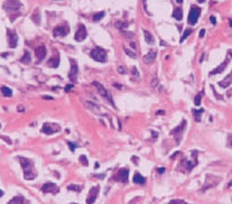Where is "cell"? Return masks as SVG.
I'll return each mask as SVG.
<instances>
[{"label": "cell", "mask_w": 232, "mask_h": 204, "mask_svg": "<svg viewBox=\"0 0 232 204\" xmlns=\"http://www.w3.org/2000/svg\"><path fill=\"white\" fill-rule=\"evenodd\" d=\"M18 159H19L21 168L24 171V178L27 181L35 179L37 177V171L35 168V164H34L33 160L29 158H26V157H21V156Z\"/></svg>", "instance_id": "1"}, {"label": "cell", "mask_w": 232, "mask_h": 204, "mask_svg": "<svg viewBox=\"0 0 232 204\" xmlns=\"http://www.w3.org/2000/svg\"><path fill=\"white\" fill-rule=\"evenodd\" d=\"M221 179H222V178L220 177V176H215V175H212V174H206L205 183H204V185L202 186V188L200 190V192L204 193V192L210 190V188L215 187L216 185L221 182Z\"/></svg>", "instance_id": "2"}, {"label": "cell", "mask_w": 232, "mask_h": 204, "mask_svg": "<svg viewBox=\"0 0 232 204\" xmlns=\"http://www.w3.org/2000/svg\"><path fill=\"white\" fill-rule=\"evenodd\" d=\"M90 56H91L94 61L100 62V63L107 62V57H108L107 52H105L103 48H101V47H95V48L92 49L91 52H90Z\"/></svg>", "instance_id": "3"}, {"label": "cell", "mask_w": 232, "mask_h": 204, "mask_svg": "<svg viewBox=\"0 0 232 204\" xmlns=\"http://www.w3.org/2000/svg\"><path fill=\"white\" fill-rule=\"evenodd\" d=\"M2 7L8 13H17L21 7V2H20V0H6L3 2Z\"/></svg>", "instance_id": "4"}, {"label": "cell", "mask_w": 232, "mask_h": 204, "mask_svg": "<svg viewBox=\"0 0 232 204\" xmlns=\"http://www.w3.org/2000/svg\"><path fill=\"white\" fill-rule=\"evenodd\" d=\"M186 125H187V121L185 119H183L180 126H177L176 128H174V129L170 131V135H173V136L175 137V140H176L177 145H178V144L181 143V140H182V137H183V133L184 131H185Z\"/></svg>", "instance_id": "5"}, {"label": "cell", "mask_w": 232, "mask_h": 204, "mask_svg": "<svg viewBox=\"0 0 232 204\" xmlns=\"http://www.w3.org/2000/svg\"><path fill=\"white\" fill-rule=\"evenodd\" d=\"M92 84L97 87V90H98V92L100 93V95H102L105 99H107V100L109 101V103L111 104L112 107H115V103H113V100H112V98H111V95H110V93H109L108 91H107V89H105V87H103L101 83H99V82L94 81Z\"/></svg>", "instance_id": "6"}, {"label": "cell", "mask_w": 232, "mask_h": 204, "mask_svg": "<svg viewBox=\"0 0 232 204\" xmlns=\"http://www.w3.org/2000/svg\"><path fill=\"white\" fill-rule=\"evenodd\" d=\"M59 130H61V126L54 122H45L42 128V131L46 135H53V133H59Z\"/></svg>", "instance_id": "7"}, {"label": "cell", "mask_w": 232, "mask_h": 204, "mask_svg": "<svg viewBox=\"0 0 232 204\" xmlns=\"http://www.w3.org/2000/svg\"><path fill=\"white\" fill-rule=\"evenodd\" d=\"M200 15H201V8H199L197 6H192V8L190 10V13H188V18H187L188 24L190 25H195L197 23Z\"/></svg>", "instance_id": "8"}, {"label": "cell", "mask_w": 232, "mask_h": 204, "mask_svg": "<svg viewBox=\"0 0 232 204\" xmlns=\"http://www.w3.org/2000/svg\"><path fill=\"white\" fill-rule=\"evenodd\" d=\"M128 176H129V171L127 168H121L117 172V174L112 177L113 181L121 182V183H127L128 182Z\"/></svg>", "instance_id": "9"}, {"label": "cell", "mask_w": 232, "mask_h": 204, "mask_svg": "<svg viewBox=\"0 0 232 204\" xmlns=\"http://www.w3.org/2000/svg\"><path fill=\"white\" fill-rule=\"evenodd\" d=\"M70 33V27L69 25H59V26H56L55 28L53 29V35L55 37H61V36H66Z\"/></svg>", "instance_id": "10"}, {"label": "cell", "mask_w": 232, "mask_h": 204, "mask_svg": "<svg viewBox=\"0 0 232 204\" xmlns=\"http://www.w3.org/2000/svg\"><path fill=\"white\" fill-rule=\"evenodd\" d=\"M231 57H232V53L229 52V53H228V56H226V58L224 60V62H223L221 65H219V66H218L216 68H214L213 71L210 72V75H216V74H220V73H222V72L226 70V65L229 64V62H230V60H231Z\"/></svg>", "instance_id": "11"}, {"label": "cell", "mask_w": 232, "mask_h": 204, "mask_svg": "<svg viewBox=\"0 0 232 204\" xmlns=\"http://www.w3.org/2000/svg\"><path fill=\"white\" fill-rule=\"evenodd\" d=\"M88 36V33H86V28L83 24H80L78 25V28L76 30L75 35H74V39L76 42H83Z\"/></svg>", "instance_id": "12"}, {"label": "cell", "mask_w": 232, "mask_h": 204, "mask_svg": "<svg viewBox=\"0 0 232 204\" xmlns=\"http://www.w3.org/2000/svg\"><path fill=\"white\" fill-rule=\"evenodd\" d=\"M70 63H71V70H70L69 73V79L72 82H75L76 79H78V63L73 58H70Z\"/></svg>", "instance_id": "13"}, {"label": "cell", "mask_w": 232, "mask_h": 204, "mask_svg": "<svg viewBox=\"0 0 232 204\" xmlns=\"http://www.w3.org/2000/svg\"><path fill=\"white\" fill-rule=\"evenodd\" d=\"M42 192L44 193H52V194H57L59 192V187L52 182H47L42 186Z\"/></svg>", "instance_id": "14"}, {"label": "cell", "mask_w": 232, "mask_h": 204, "mask_svg": "<svg viewBox=\"0 0 232 204\" xmlns=\"http://www.w3.org/2000/svg\"><path fill=\"white\" fill-rule=\"evenodd\" d=\"M99 191H100V186H99V185L91 187V190H90V192H89L88 198H86V204L94 203L97 198H98V195H99Z\"/></svg>", "instance_id": "15"}, {"label": "cell", "mask_w": 232, "mask_h": 204, "mask_svg": "<svg viewBox=\"0 0 232 204\" xmlns=\"http://www.w3.org/2000/svg\"><path fill=\"white\" fill-rule=\"evenodd\" d=\"M7 36H8V43H9L10 48H15L18 44V36L16 32H13L11 29H7Z\"/></svg>", "instance_id": "16"}, {"label": "cell", "mask_w": 232, "mask_h": 204, "mask_svg": "<svg viewBox=\"0 0 232 204\" xmlns=\"http://www.w3.org/2000/svg\"><path fill=\"white\" fill-rule=\"evenodd\" d=\"M197 165V163H193V162H188V160H186V159H184V160H182L180 164V166H182L183 167V169H182V172H186V173H190L192 169L195 167V166Z\"/></svg>", "instance_id": "17"}, {"label": "cell", "mask_w": 232, "mask_h": 204, "mask_svg": "<svg viewBox=\"0 0 232 204\" xmlns=\"http://www.w3.org/2000/svg\"><path fill=\"white\" fill-rule=\"evenodd\" d=\"M156 57H157V51L156 49H150V51L148 52V54L145 55L144 62L146 63V64H151V63H154L155 62Z\"/></svg>", "instance_id": "18"}, {"label": "cell", "mask_w": 232, "mask_h": 204, "mask_svg": "<svg viewBox=\"0 0 232 204\" xmlns=\"http://www.w3.org/2000/svg\"><path fill=\"white\" fill-rule=\"evenodd\" d=\"M7 204H30V203H29V201L26 200L24 196L18 195V196H15V198H11Z\"/></svg>", "instance_id": "19"}, {"label": "cell", "mask_w": 232, "mask_h": 204, "mask_svg": "<svg viewBox=\"0 0 232 204\" xmlns=\"http://www.w3.org/2000/svg\"><path fill=\"white\" fill-rule=\"evenodd\" d=\"M35 54H36V57L38 58V61H42L44 60V57L47 54V51H46L45 46H38L36 49H35Z\"/></svg>", "instance_id": "20"}, {"label": "cell", "mask_w": 232, "mask_h": 204, "mask_svg": "<svg viewBox=\"0 0 232 204\" xmlns=\"http://www.w3.org/2000/svg\"><path fill=\"white\" fill-rule=\"evenodd\" d=\"M132 182H134L135 184L144 185L145 183H146V178H145L141 174H139V173H135L134 178H132Z\"/></svg>", "instance_id": "21"}, {"label": "cell", "mask_w": 232, "mask_h": 204, "mask_svg": "<svg viewBox=\"0 0 232 204\" xmlns=\"http://www.w3.org/2000/svg\"><path fill=\"white\" fill-rule=\"evenodd\" d=\"M59 56H54V57L49 58V61L47 62V66H49V67L56 68L59 67Z\"/></svg>", "instance_id": "22"}, {"label": "cell", "mask_w": 232, "mask_h": 204, "mask_svg": "<svg viewBox=\"0 0 232 204\" xmlns=\"http://www.w3.org/2000/svg\"><path fill=\"white\" fill-rule=\"evenodd\" d=\"M30 18H32V20H33L36 25L40 24V13H39L38 8H36V9L34 10V13H32V17H30Z\"/></svg>", "instance_id": "23"}, {"label": "cell", "mask_w": 232, "mask_h": 204, "mask_svg": "<svg viewBox=\"0 0 232 204\" xmlns=\"http://www.w3.org/2000/svg\"><path fill=\"white\" fill-rule=\"evenodd\" d=\"M231 83H232V72L226 76V79H224V80H223V81L219 82V84L221 87H228Z\"/></svg>", "instance_id": "24"}, {"label": "cell", "mask_w": 232, "mask_h": 204, "mask_svg": "<svg viewBox=\"0 0 232 204\" xmlns=\"http://www.w3.org/2000/svg\"><path fill=\"white\" fill-rule=\"evenodd\" d=\"M144 35H145V39H146V42L148 43V44H150V45H153L155 43V38L154 36L151 35L150 33L148 32V30H144Z\"/></svg>", "instance_id": "25"}, {"label": "cell", "mask_w": 232, "mask_h": 204, "mask_svg": "<svg viewBox=\"0 0 232 204\" xmlns=\"http://www.w3.org/2000/svg\"><path fill=\"white\" fill-rule=\"evenodd\" d=\"M173 17L176 20H182L183 19V10L181 9V8H175V10H174L173 13Z\"/></svg>", "instance_id": "26"}, {"label": "cell", "mask_w": 232, "mask_h": 204, "mask_svg": "<svg viewBox=\"0 0 232 204\" xmlns=\"http://www.w3.org/2000/svg\"><path fill=\"white\" fill-rule=\"evenodd\" d=\"M192 114H193L194 118H195L196 122H200V121H201V116L204 114V110H203V109H200V110H193L192 111Z\"/></svg>", "instance_id": "27"}, {"label": "cell", "mask_w": 232, "mask_h": 204, "mask_svg": "<svg viewBox=\"0 0 232 204\" xmlns=\"http://www.w3.org/2000/svg\"><path fill=\"white\" fill-rule=\"evenodd\" d=\"M30 54L29 52H25V54H24V56L21 58H20V62L21 63H24V64H28V63H30Z\"/></svg>", "instance_id": "28"}, {"label": "cell", "mask_w": 232, "mask_h": 204, "mask_svg": "<svg viewBox=\"0 0 232 204\" xmlns=\"http://www.w3.org/2000/svg\"><path fill=\"white\" fill-rule=\"evenodd\" d=\"M105 11H100V13H97L93 15V21H100V20L105 17Z\"/></svg>", "instance_id": "29"}, {"label": "cell", "mask_w": 232, "mask_h": 204, "mask_svg": "<svg viewBox=\"0 0 232 204\" xmlns=\"http://www.w3.org/2000/svg\"><path fill=\"white\" fill-rule=\"evenodd\" d=\"M1 92H2V94L5 95V97H11V95H13V91L10 90L9 87H1Z\"/></svg>", "instance_id": "30"}, {"label": "cell", "mask_w": 232, "mask_h": 204, "mask_svg": "<svg viewBox=\"0 0 232 204\" xmlns=\"http://www.w3.org/2000/svg\"><path fill=\"white\" fill-rule=\"evenodd\" d=\"M67 190H70V191H74V192H81L82 191V186H80V185H75V184H71L67 186Z\"/></svg>", "instance_id": "31"}, {"label": "cell", "mask_w": 232, "mask_h": 204, "mask_svg": "<svg viewBox=\"0 0 232 204\" xmlns=\"http://www.w3.org/2000/svg\"><path fill=\"white\" fill-rule=\"evenodd\" d=\"M128 25H129V24H128V23H124V21H117V23H116V27H117L118 29H120L121 32H122L124 28H127Z\"/></svg>", "instance_id": "32"}, {"label": "cell", "mask_w": 232, "mask_h": 204, "mask_svg": "<svg viewBox=\"0 0 232 204\" xmlns=\"http://www.w3.org/2000/svg\"><path fill=\"white\" fill-rule=\"evenodd\" d=\"M192 34V29H190V28H187V29H185V32H184V34L182 35V37H181V40L180 42L181 43H183L184 42V39H186L188 36Z\"/></svg>", "instance_id": "33"}, {"label": "cell", "mask_w": 232, "mask_h": 204, "mask_svg": "<svg viewBox=\"0 0 232 204\" xmlns=\"http://www.w3.org/2000/svg\"><path fill=\"white\" fill-rule=\"evenodd\" d=\"M80 163H81L82 165H84V166H89V162H88V159H86V157H85L84 155L80 156Z\"/></svg>", "instance_id": "34"}, {"label": "cell", "mask_w": 232, "mask_h": 204, "mask_svg": "<svg viewBox=\"0 0 232 204\" xmlns=\"http://www.w3.org/2000/svg\"><path fill=\"white\" fill-rule=\"evenodd\" d=\"M169 204H188V203L185 202L184 200H172L169 202Z\"/></svg>", "instance_id": "35"}, {"label": "cell", "mask_w": 232, "mask_h": 204, "mask_svg": "<svg viewBox=\"0 0 232 204\" xmlns=\"http://www.w3.org/2000/svg\"><path fill=\"white\" fill-rule=\"evenodd\" d=\"M201 93H202V92H201ZM201 93L197 94V95L195 97V106H200V104H201V97H202V94Z\"/></svg>", "instance_id": "36"}, {"label": "cell", "mask_w": 232, "mask_h": 204, "mask_svg": "<svg viewBox=\"0 0 232 204\" xmlns=\"http://www.w3.org/2000/svg\"><path fill=\"white\" fill-rule=\"evenodd\" d=\"M124 52H126V54H127V55L131 56L132 58H136V54H135V53H132L131 51H129L128 48H126V47H124Z\"/></svg>", "instance_id": "37"}, {"label": "cell", "mask_w": 232, "mask_h": 204, "mask_svg": "<svg viewBox=\"0 0 232 204\" xmlns=\"http://www.w3.org/2000/svg\"><path fill=\"white\" fill-rule=\"evenodd\" d=\"M67 145L70 146V149H71V152H74V150H75V147H76L75 144H73V143H71V141H69V143H67Z\"/></svg>", "instance_id": "38"}, {"label": "cell", "mask_w": 232, "mask_h": 204, "mask_svg": "<svg viewBox=\"0 0 232 204\" xmlns=\"http://www.w3.org/2000/svg\"><path fill=\"white\" fill-rule=\"evenodd\" d=\"M118 72H119V73H121V74H124V73H126V68H124V66H119V68H118Z\"/></svg>", "instance_id": "39"}, {"label": "cell", "mask_w": 232, "mask_h": 204, "mask_svg": "<svg viewBox=\"0 0 232 204\" xmlns=\"http://www.w3.org/2000/svg\"><path fill=\"white\" fill-rule=\"evenodd\" d=\"M210 21H211V23H212L213 25H215V24H216L215 17H214V16H211V17H210Z\"/></svg>", "instance_id": "40"}, {"label": "cell", "mask_w": 232, "mask_h": 204, "mask_svg": "<svg viewBox=\"0 0 232 204\" xmlns=\"http://www.w3.org/2000/svg\"><path fill=\"white\" fill-rule=\"evenodd\" d=\"M132 72H134V74H135V76H136V78H139V73H138L137 68L132 67Z\"/></svg>", "instance_id": "41"}, {"label": "cell", "mask_w": 232, "mask_h": 204, "mask_svg": "<svg viewBox=\"0 0 232 204\" xmlns=\"http://www.w3.org/2000/svg\"><path fill=\"white\" fill-rule=\"evenodd\" d=\"M204 35H205V29H201V30H200V35L199 36L201 37V38H202Z\"/></svg>", "instance_id": "42"}, {"label": "cell", "mask_w": 232, "mask_h": 204, "mask_svg": "<svg viewBox=\"0 0 232 204\" xmlns=\"http://www.w3.org/2000/svg\"><path fill=\"white\" fill-rule=\"evenodd\" d=\"M165 171H166L165 168H158V169H157V173H159V174H163V173H165Z\"/></svg>", "instance_id": "43"}, {"label": "cell", "mask_w": 232, "mask_h": 204, "mask_svg": "<svg viewBox=\"0 0 232 204\" xmlns=\"http://www.w3.org/2000/svg\"><path fill=\"white\" fill-rule=\"evenodd\" d=\"M71 87H72V84H70V85H67V87H65V92H69L70 90H71Z\"/></svg>", "instance_id": "44"}, {"label": "cell", "mask_w": 232, "mask_h": 204, "mask_svg": "<svg viewBox=\"0 0 232 204\" xmlns=\"http://www.w3.org/2000/svg\"><path fill=\"white\" fill-rule=\"evenodd\" d=\"M228 144H229L230 147H232V136L229 137V141H228Z\"/></svg>", "instance_id": "45"}, {"label": "cell", "mask_w": 232, "mask_h": 204, "mask_svg": "<svg viewBox=\"0 0 232 204\" xmlns=\"http://www.w3.org/2000/svg\"><path fill=\"white\" fill-rule=\"evenodd\" d=\"M43 99H45V100H53L52 97H43Z\"/></svg>", "instance_id": "46"}, {"label": "cell", "mask_w": 232, "mask_h": 204, "mask_svg": "<svg viewBox=\"0 0 232 204\" xmlns=\"http://www.w3.org/2000/svg\"><path fill=\"white\" fill-rule=\"evenodd\" d=\"M156 114H164V111L163 110H159L158 112H156Z\"/></svg>", "instance_id": "47"}, {"label": "cell", "mask_w": 232, "mask_h": 204, "mask_svg": "<svg viewBox=\"0 0 232 204\" xmlns=\"http://www.w3.org/2000/svg\"><path fill=\"white\" fill-rule=\"evenodd\" d=\"M175 1H176L177 3H182V2H183V0H175Z\"/></svg>", "instance_id": "48"}, {"label": "cell", "mask_w": 232, "mask_h": 204, "mask_svg": "<svg viewBox=\"0 0 232 204\" xmlns=\"http://www.w3.org/2000/svg\"><path fill=\"white\" fill-rule=\"evenodd\" d=\"M2 195H3V192L1 191V190H0V198H1V196H2Z\"/></svg>", "instance_id": "49"}, {"label": "cell", "mask_w": 232, "mask_h": 204, "mask_svg": "<svg viewBox=\"0 0 232 204\" xmlns=\"http://www.w3.org/2000/svg\"><path fill=\"white\" fill-rule=\"evenodd\" d=\"M197 1H199L200 3H203V2H204V0H197Z\"/></svg>", "instance_id": "50"}, {"label": "cell", "mask_w": 232, "mask_h": 204, "mask_svg": "<svg viewBox=\"0 0 232 204\" xmlns=\"http://www.w3.org/2000/svg\"><path fill=\"white\" fill-rule=\"evenodd\" d=\"M54 1H59V0H54Z\"/></svg>", "instance_id": "51"}, {"label": "cell", "mask_w": 232, "mask_h": 204, "mask_svg": "<svg viewBox=\"0 0 232 204\" xmlns=\"http://www.w3.org/2000/svg\"><path fill=\"white\" fill-rule=\"evenodd\" d=\"M71 204H76V203H71Z\"/></svg>", "instance_id": "52"}]
</instances>
